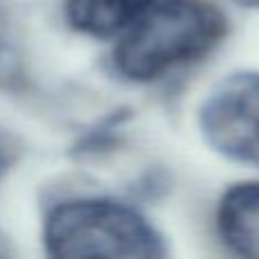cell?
<instances>
[{
  "label": "cell",
  "mask_w": 259,
  "mask_h": 259,
  "mask_svg": "<svg viewBox=\"0 0 259 259\" xmlns=\"http://www.w3.org/2000/svg\"><path fill=\"white\" fill-rule=\"evenodd\" d=\"M225 32V14L207 0H159L118 34L112 64L130 82H152L207 57Z\"/></svg>",
  "instance_id": "6da1fadb"
},
{
  "label": "cell",
  "mask_w": 259,
  "mask_h": 259,
  "mask_svg": "<svg viewBox=\"0 0 259 259\" xmlns=\"http://www.w3.org/2000/svg\"><path fill=\"white\" fill-rule=\"evenodd\" d=\"M50 257H164L157 228L134 207L109 198H75L50 209L44 223Z\"/></svg>",
  "instance_id": "7a4b0ae2"
},
{
  "label": "cell",
  "mask_w": 259,
  "mask_h": 259,
  "mask_svg": "<svg viewBox=\"0 0 259 259\" xmlns=\"http://www.w3.org/2000/svg\"><path fill=\"white\" fill-rule=\"evenodd\" d=\"M198 125L216 152L259 166V73H234L221 80L202 100Z\"/></svg>",
  "instance_id": "3957f363"
},
{
  "label": "cell",
  "mask_w": 259,
  "mask_h": 259,
  "mask_svg": "<svg viewBox=\"0 0 259 259\" xmlns=\"http://www.w3.org/2000/svg\"><path fill=\"white\" fill-rule=\"evenodd\" d=\"M216 225L225 246L243 257H259V182L232 187L219 202Z\"/></svg>",
  "instance_id": "277c9868"
},
{
  "label": "cell",
  "mask_w": 259,
  "mask_h": 259,
  "mask_svg": "<svg viewBox=\"0 0 259 259\" xmlns=\"http://www.w3.org/2000/svg\"><path fill=\"white\" fill-rule=\"evenodd\" d=\"M159 0H64V16L73 30L94 39L125 32Z\"/></svg>",
  "instance_id": "5b68a950"
},
{
  "label": "cell",
  "mask_w": 259,
  "mask_h": 259,
  "mask_svg": "<svg viewBox=\"0 0 259 259\" xmlns=\"http://www.w3.org/2000/svg\"><path fill=\"white\" fill-rule=\"evenodd\" d=\"M23 77V57L14 34L0 21V87H16Z\"/></svg>",
  "instance_id": "8992f818"
},
{
  "label": "cell",
  "mask_w": 259,
  "mask_h": 259,
  "mask_svg": "<svg viewBox=\"0 0 259 259\" xmlns=\"http://www.w3.org/2000/svg\"><path fill=\"white\" fill-rule=\"evenodd\" d=\"M14 161H16V146L9 134L0 132V178L12 168Z\"/></svg>",
  "instance_id": "52a82bcc"
},
{
  "label": "cell",
  "mask_w": 259,
  "mask_h": 259,
  "mask_svg": "<svg viewBox=\"0 0 259 259\" xmlns=\"http://www.w3.org/2000/svg\"><path fill=\"white\" fill-rule=\"evenodd\" d=\"M246 3H255V5H259V0H246Z\"/></svg>",
  "instance_id": "ba28073f"
}]
</instances>
